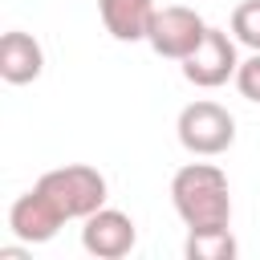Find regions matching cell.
I'll use <instances>...</instances> for the list:
<instances>
[{"label":"cell","mask_w":260,"mask_h":260,"mask_svg":"<svg viewBox=\"0 0 260 260\" xmlns=\"http://www.w3.org/2000/svg\"><path fill=\"white\" fill-rule=\"evenodd\" d=\"M61 223H65V215L53 207V199H49L41 187L16 195L12 207H8V232H12L20 244H28V248H32V244H49V240L61 232Z\"/></svg>","instance_id":"7"},{"label":"cell","mask_w":260,"mask_h":260,"mask_svg":"<svg viewBox=\"0 0 260 260\" xmlns=\"http://www.w3.org/2000/svg\"><path fill=\"white\" fill-rule=\"evenodd\" d=\"M98 12L114 41H146L154 20V0H98Z\"/></svg>","instance_id":"9"},{"label":"cell","mask_w":260,"mask_h":260,"mask_svg":"<svg viewBox=\"0 0 260 260\" xmlns=\"http://www.w3.org/2000/svg\"><path fill=\"white\" fill-rule=\"evenodd\" d=\"M175 130H179L183 150L195 154V158H215V154H223L236 142V118L219 102H207V98L183 106Z\"/></svg>","instance_id":"3"},{"label":"cell","mask_w":260,"mask_h":260,"mask_svg":"<svg viewBox=\"0 0 260 260\" xmlns=\"http://www.w3.org/2000/svg\"><path fill=\"white\" fill-rule=\"evenodd\" d=\"M81 223H85V228H81V248H85L89 256H98V260H122V256H130L134 244H138L134 219H130L126 211H118V207H98V211L85 215Z\"/></svg>","instance_id":"6"},{"label":"cell","mask_w":260,"mask_h":260,"mask_svg":"<svg viewBox=\"0 0 260 260\" xmlns=\"http://www.w3.org/2000/svg\"><path fill=\"white\" fill-rule=\"evenodd\" d=\"M203 32H207V20H203L195 8H187V4H167V8H154L146 45H150L158 57L187 61V57L199 49Z\"/></svg>","instance_id":"4"},{"label":"cell","mask_w":260,"mask_h":260,"mask_svg":"<svg viewBox=\"0 0 260 260\" xmlns=\"http://www.w3.org/2000/svg\"><path fill=\"white\" fill-rule=\"evenodd\" d=\"M236 69H240L236 37H228L223 28H211V24H207L199 49L183 61V77H187L191 85H199V89H215V85H223L228 77H236Z\"/></svg>","instance_id":"5"},{"label":"cell","mask_w":260,"mask_h":260,"mask_svg":"<svg viewBox=\"0 0 260 260\" xmlns=\"http://www.w3.org/2000/svg\"><path fill=\"white\" fill-rule=\"evenodd\" d=\"M236 89H240V98H248V102L260 106V53H252V57L240 61V69H236Z\"/></svg>","instance_id":"12"},{"label":"cell","mask_w":260,"mask_h":260,"mask_svg":"<svg viewBox=\"0 0 260 260\" xmlns=\"http://www.w3.org/2000/svg\"><path fill=\"white\" fill-rule=\"evenodd\" d=\"M171 203L187 232L195 228H228L232 223V191L228 175L215 162H187L171 179Z\"/></svg>","instance_id":"1"},{"label":"cell","mask_w":260,"mask_h":260,"mask_svg":"<svg viewBox=\"0 0 260 260\" xmlns=\"http://www.w3.org/2000/svg\"><path fill=\"white\" fill-rule=\"evenodd\" d=\"M183 252H187V260H232L236 236H232V228H195V232H187Z\"/></svg>","instance_id":"10"},{"label":"cell","mask_w":260,"mask_h":260,"mask_svg":"<svg viewBox=\"0 0 260 260\" xmlns=\"http://www.w3.org/2000/svg\"><path fill=\"white\" fill-rule=\"evenodd\" d=\"M232 37L240 45H248L252 53H260V0H244L232 12Z\"/></svg>","instance_id":"11"},{"label":"cell","mask_w":260,"mask_h":260,"mask_svg":"<svg viewBox=\"0 0 260 260\" xmlns=\"http://www.w3.org/2000/svg\"><path fill=\"white\" fill-rule=\"evenodd\" d=\"M37 187L53 199V207L65 219H85L98 207H106V179H102L98 167H85V162H69V167L45 171L37 179Z\"/></svg>","instance_id":"2"},{"label":"cell","mask_w":260,"mask_h":260,"mask_svg":"<svg viewBox=\"0 0 260 260\" xmlns=\"http://www.w3.org/2000/svg\"><path fill=\"white\" fill-rule=\"evenodd\" d=\"M41 69H45V49L32 32L12 28L0 37V77L8 85H28L41 77Z\"/></svg>","instance_id":"8"}]
</instances>
